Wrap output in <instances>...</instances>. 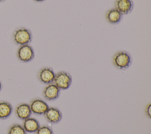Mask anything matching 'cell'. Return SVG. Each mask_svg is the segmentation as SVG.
I'll return each instance as SVG.
<instances>
[{
	"instance_id": "obj_1",
	"label": "cell",
	"mask_w": 151,
	"mask_h": 134,
	"mask_svg": "<svg viewBox=\"0 0 151 134\" xmlns=\"http://www.w3.org/2000/svg\"><path fill=\"white\" fill-rule=\"evenodd\" d=\"M132 63L130 55L126 51L116 52L113 57V63L115 67L119 69L128 68Z\"/></svg>"
},
{
	"instance_id": "obj_2",
	"label": "cell",
	"mask_w": 151,
	"mask_h": 134,
	"mask_svg": "<svg viewBox=\"0 0 151 134\" xmlns=\"http://www.w3.org/2000/svg\"><path fill=\"white\" fill-rule=\"evenodd\" d=\"M13 39L15 43L19 46L27 45L30 43L32 40V34L27 28H19L14 31Z\"/></svg>"
},
{
	"instance_id": "obj_3",
	"label": "cell",
	"mask_w": 151,
	"mask_h": 134,
	"mask_svg": "<svg viewBox=\"0 0 151 134\" xmlns=\"http://www.w3.org/2000/svg\"><path fill=\"white\" fill-rule=\"evenodd\" d=\"M54 83L61 90H65L70 88L72 83L71 76L65 71H60L55 74Z\"/></svg>"
},
{
	"instance_id": "obj_4",
	"label": "cell",
	"mask_w": 151,
	"mask_h": 134,
	"mask_svg": "<svg viewBox=\"0 0 151 134\" xmlns=\"http://www.w3.org/2000/svg\"><path fill=\"white\" fill-rule=\"evenodd\" d=\"M34 51L31 46L28 44L20 46L17 52V55L19 61L23 62H28L34 58Z\"/></svg>"
},
{
	"instance_id": "obj_5",
	"label": "cell",
	"mask_w": 151,
	"mask_h": 134,
	"mask_svg": "<svg viewBox=\"0 0 151 134\" xmlns=\"http://www.w3.org/2000/svg\"><path fill=\"white\" fill-rule=\"evenodd\" d=\"M29 107L32 113L37 115H44L49 108L47 103L41 99L32 100L29 104Z\"/></svg>"
},
{
	"instance_id": "obj_6",
	"label": "cell",
	"mask_w": 151,
	"mask_h": 134,
	"mask_svg": "<svg viewBox=\"0 0 151 134\" xmlns=\"http://www.w3.org/2000/svg\"><path fill=\"white\" fill-rule=\"evenodd\" d=\"M43 96L47 101H54L57 99L60 94V89L53 83L47 85L42 92Z\"/></svg>"
},
{
	"instance_id": "obj_7",
	"label": "cell",
	"mask_w": 151,
	"mask_h": 134,
	"mask_svg": "<svg viewBox=\"0 0 151 134\" xmlns=\"http://www.w3.org/2000/svg\"><path fill=\"white\" fill-rule=\"evenodd\" d=\"M55 73L51 68H43L38 72V77L40 81L44 84H50L53 83Z\"/></svg>"
},
{
	"instance_id": "obj_8",
	"label": "cell",
	"mask_w": 151,
	"mask_h": 134,
	"mask_svg": "<svg viewBox=\"0 0 151 134\" xmlns=\"http://www.w3.org/2000/svg\"><path fill=\"white\" fill-rule=\"evenodd\" d=\"M46 120L51 124H56L62 119V113L61 111L55 107H49L44 113Z\"/></svg>"
},
{
	"instance_id": "obj_9",
	"label": "cell",
	"mask_w": 151,
	"mask_h": 134,
	"mask_svg": "<svg viewBox=\"0 0 151 134\" xmlns=\"http://www.w3.org/2000/svg\"><path fill=\"white\" fill-rule=\"evenodd\" d=\"M115 8L122 15L129 14L133 8L132 0H116Z\"/></svg>"
},
{
	"instance_id": "obj_10",
	"label": "cell",
	"mask_w": 151,
	"mask_h": 134,
	"mask_svg": "<svg viewBox=\"0 0 151 134\" xmlns=\"http://www.w3.org/2000/svg\"><path fill=\"white\" fill-rule=\"evenodd\" d=\"M15 112L16 116L21 120H25L29 118L32 114L29 105L26 103L19 104L15 108Z\"/></svg>"
},
{
	"instance_id": "obj_11",
	"label": "cell",
	"mask_w": 151,
	"mask_h": 134,
	"mask_svg": "<svg viewBox=\"0 0 151 134\" xmlns=\"http://www.w3.org/2000/svg\"><path fill=\"white\" fill-rule=\"evenodd\" d=\"M22 126L27 133H34L38 129L40 124L35 118L29 117L24 120Z\"/></svg>"
},
{
	"instance_id": "obj_12",
	"label": "cell",
	"mask_w": 151,
	"mask_h": 134,
	"mask_svg": "<svg viewBox=\"0 0 151 134\" xmlns=\"http://www.w3.org/2000/svg\"><path fill=\"white\" fill-rule=\"evenodd\" d=\"M123 15L116 8H111L106 13V18L108 22L111 24H117L122 19Z\"/></svg>"
},
{
	"instance_id": "obj_13",
	"label": "cell",
	"mask_w": 151,
	"mask_h": 134,
	"mask_svg": "<svg viewBox=\"0 0 151 134\" xmlns=\"http://www.w3.org/2000/svg\"><path fill=\"white\" fill-rule=\"evenodd\" d=\"M13 110L12 106L7 101H0V119H5L11 115Z\"/></svg>"
},
{
	"instance_id": "obj_14",
	"label": "cell",
	"mask_w": 151,
	"mask_h": 134,
	"mask_svg": "<svg viewBox=\"0 0 151 134\" xmlns=\"http://www.w3.org/2000/svg\"><path fill=\"white\" fill-rule=\"evenodd\" d=\"M8 134H27L22 125L18 123L12 125L8 129Z\"/></svg>"
},
{
	"instance_id": "obj_15",
	"label": "cell",
	"mask_w": 151,
	"mask_h": 134,
	"mask_svg": "<svg viewBox=\"0 0 151 134\" xmlns=\"http://www.w3.org/2000/svg\"><path fill=\"white\" fill-rule=\"evenodd\" d=\"M36 134H53L52 129L47 125L40 126L36 132Z\"/></svg>"
},
{
	"instance_id": "obj_16",
	"label": "cell",
	"mask_w": 151,
	"mask_h": 134,
	"mask_svg": "<svg viewBox=\"0 0 151 134\" xmlns=\"http://www.w3.org/2000/svg\"><path fill=\"white\" fill-rule=\"evenodd\" d=\"M150 108H151V104H149L146 108V114L150 118Z\"/></svg>"
},
{
	"instance_id": "obj_17",
	"label": "cell",
	"mask_w": 151,
	"mask_h": 134,
	"mask_svg": "<svg viewBox=\"0 0 151 134\" xmlns=\"http://www.w3.org/2000/svg\"><path fill=\"white\" fill-rule=\"evenodd\" d=\"M34 1H35L36 2H42V1H44L45 0H34Z\"/></svg>"
},
{
	"instance_id": "obj_18",
	"label": "cell",
	"mask_w": 151,
	"mask_h": 134,
	"mask_svg": "<svg viewBox=\"0 0 151 134\" xmlns=\"http://www.w3.org/2000/svg\"><path fill=\"white\" fill-rule=\"evenodd\" d=\"M1 89H2V84H1V82H0V91H1Z\"/></svg>"
},
{
	"instance_id": "obj_19",
	"label": "cell",
	"mask_w": 151,
	"mask_h": 134,
	"mask_svg": "<svg viewBox=\"0 0 151 134\" xmlns=\"http://www.w3.org/2000/svg\"><path fill=\"white\" fill-rule=\"evenodd\" d=\"M5 0H0V2H2V1H4Z\"/></svg>"
}]
</instances>
